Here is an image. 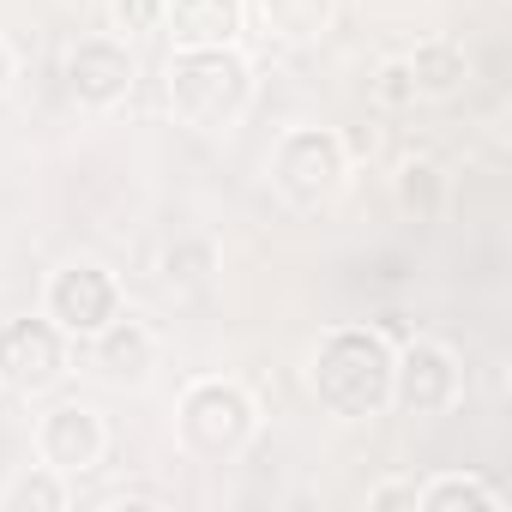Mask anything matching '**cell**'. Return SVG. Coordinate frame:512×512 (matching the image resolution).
Here are the masks:
<instances>
[{
    "label": "cell",
    "instance_id": "6da1fadb",
    "mask_svg": "<svg viewBox=\"0 0 512 512\" xmlns=\"http://www.w3.org/2000/svg\"><path fill=\"white\" fill-rule=\"evenodd\" d=\"M308 392L332 422H374L392 410V338L380 326H326L308 350Z\"/></svg>",
    "mask_w": 512,
    "mask_h": 512
},
{
    "label": "cell",
    "instance_id": "7a4b0ae2",
    "mask_svg": "<svg viewBox=\"0 0 512 512\" xmlns=\"http://www.w3.org/2000/svg\"><path fill=\"white\" fill-rule=\"evenodd\" d=\"M163 103L193 133H229L253 103V61L241 55V43L175 49L163 67Z\"/></svg>",
    "mask_w": 512,
    "mask_h": 512
},
{
    "label": "cell",
    "instance_id": "3957f363",
    "mask_svg": "<svg viewBox=\"0 0 512 512\" xmlns=\"http://www.w3.org/2000/svg\"><path fill=\"white\" fill-rule=\"evenodd\" d=\"M169 428H175V446L193 464H235L253 446V434H260V404L229 374H199V380L181 386Z\"/></svg>",
    "mask_w": 512,
    "mask_h": 512
},
{
    "label": "cell",
    "instance_id": "277c9868",
    "mask_svg": "<svg viewBox=\"0 0 512 512\" xmlns=\"http://www.w3.org/2000/svg\"><path fill=\"white\" fill-rule=\"evenodd\" d=\"M266 175H272V193L290 211L314 217V211L338 205V193L350 181V145L332 127H284L278 145H272Z\"/></svg>",
    "mask_w": 512,
    "mask_h": 512
},
{
    "label": "cell",
    "instance_id": "5b68a950",
    "mask_svg": "<svg viewBox=\"0 0 512 512\" xmlns=\"http://www.w3.org/2000/svg\"><path fill=\"white\" fill-rule=\"evenodd\" d=\"M73 374V338L49 314H13L0 320V392L13 398H49Z\"/></svg>",
    "mask_w": 512,
    "mask_h": 512
},
{
    "label": "cell",
    "instance_id": "8992f818",
    "mask_svg": "<svg viewBox=\"0 0 512 512\" xmlns=\"http://www.w3.org/2000/svg\"><path fill=\"white\" fill-rule=\"evenodd\" d=\"M121 308H127V290H121V278H115L103 260H67V266H55L49 284H43V314H49L73 344H85L91 332H103Z\"/></svg>",
    "mask_w": 512,
    "mask_h": 512
},
{
    "label": "cell",
    "instance_id": "52a82bcc",
    "mask_svg": "<svg viewBox=\"0 0 512 512\" xmlns=\"http://www.w3.org/2000/svg\"><path fill=\"white\" fill-rule=\"evenodd\" d=\"M464 398V362L452 344L440 338H410L404 350H392V404L416 422H434L446 410H458Z\"/></svg>",
    "mask_w": 512,
    "mask_h": 512
},
{
    "label": "cell",
    "instance_id": "ba28073f",
    "mask_svg": "<svg viewBox=\"0 0 512 512\" xmlns=\"http://www.w3.org/2000/svg\"><path fill=\"white\" fill-rule=\"evenodd\" d=\"M139 85V55L133 43H121L115 31H91L67 49V97L85 109V115H109L133 97Z\"/></svg>",
    "mask_w": 512,
    "mask_h": 512
},
{
    "label": "cell",
    "instance_id": "9c48e42d",
    "mask_svg": "<svg viewBox=\"0 0 512 512\" xmlns=\"http://www.w3.org/2000/svg\"><path fill=\"white\" fill-rule=\"evenodd\" d=\"M31 446H37V458H43L49 470H61L67 482H79V476H91V470L103 464V452H109V422H103L91 404L67 398V404H49V410L37 416Z\"/></svg>",
    "mask_w": 512,
    "mask_h": 512
},
{
    "label": "cell",
    "instance_id": "30bf717a",
    "mask_svg": "<svg viewBox=\"0 0 512 512\" xmlns=\"http://www.w3.org/2000/svg\"><path fill=\"white\" fill-rule=\"evenodd\" d=\"M85 356H91V374L103 380V386H121V392H139L151 374H157V356H163V344H157V332L145 326V320H133L127 308L103 326V332H91L85 338Z\"/></svg>",
    "mask_w": 512,
    "mask_h": 512
},
{
    "label": "cell",
    "instance_id": "8fae6325",
    "mask_svg": "<svg viewBox=\"0 0 512 512\" xmlns=\"http://www.w3.org/2000/svg\"><path fill=\"white\" fill-rule=\"evenodd\" d=\"M247 0H163V37L175 49H223L241 43Z\"/></svg>",
    "mask_w": 512,
    "mask_h": 512
},
{
    "label": "cell",
    "instance_id": "7c38bea8",
    "mask_svg": "<svg viewBox=\"0 0 512 512\" xmlns=\"http://www.w3.org/2000/svg\"><path fill=\"white\" fill-rule=\"evenodd\" d=\"M410 79H416V103H452L470 85V49L458 37H422L404 55Z\"/></svg>",
    "mask_w": 512,
    "mask_h": 512
},
{
    "label": "cell",
    "instance_id": "4fadbf2b",
    "mask_svg": "<svg viewBox=\"0 0 512 512\" xmlns=\"http://www.w3.org/2000/svg\"><path fill=\"white\" fill-rule=\"evenodd\" d=\"M217 272H223V253H217V241L205 229H187L157 253V278H163L169 296H199Z\"/></svg>",
    "mask_w": 512,
    "mask_h": 512
},
{
    "label": "cell",
    "instance_id": "5bb4252c",
    "mask_svg": "<svg viewBox=\"0 0 512 512\" xmlns=\"http://www.w3.org/2000/svg\"><path fill=\"white\" fill-rule=\"evenodd\" d=\"M506 494L476 470H434L416 482V512H500Z\"/></svg>",
    "mask_w": 512,
    "mask_h": 512
},
{
    "label": "cell",
    "instance_id": "9a60e30c",
    "mask_svg": "<svg viewBox=\"0 0 512 512\" xmlns=\"http://www.w3.org/2000/svg\"><path fill=\"white\" fill-rule=\"evenodd\" d=\"M392 199H398L404 217L434 223V217L446 211V169H440L434 157H404L398 175H392Z\"/></svg>",
    "mask_w": 512,
    "mask_h": 512
},
{
    "label": "cell",
    "instance_id": "2e32d148",
    "mask_svg": "<svg viewBox=\"0 0 512 512\" xmlns=\"http://www.w3.org/2000/svg\"><path fill=\"white\" fill-rule=\"evenodd\" d=\"M73 506V482L61 470H49L43 458L25 464L7 488H0V512H67Z\"/></svg>",
    "mask_w": 512,
    "mask_h": 512
},
{
    "label": "cell",
    "instance_id": "e0dca14e",
    "mask_svg": "<svg viewBox=\"0 0 512 512\" xmlns=\"http://www.w3.org/2000/svg\"><path fill=\"white\" fill-rule=\"evenodd\" d=\"M278 43H320L332 31V0H253Z\"/></svg>",
    "mask_w": 512,
    "mask_h": 512
},
{
    "label": "cell",
    "instance_id": "ac0fdd59",
    "mask_svg": "<svg viewBox=\"0 0 512 512\" xmlns=\"http://www.w3.org/2000/svg\"><path fill=\"white\" fill-rule=\"evenodd\" d=\"M109 31L121 43H145L163 31V0H109Z\"/></svg>",
    "mask_w": 512,
    "mask_h": 512
},
{
    "label": "cell",
    "instance_id": "d6986e66",
    "mask_svg": "<svg viewBox=\"0 0 512 512\" xmlns=\"http://www.w3.org/2000/svg\"><path fill=\"white\" fill-rule=\"evenodd\" d=\"M374 103L380 109H416V79H410L404 55H386L374 67Z\"/></svg>",
    "mask_w": 512,
    "mask_h": 512
},
{
    "label": "cell",
    "instance_id": "ffe728a7",
    "mask_svg": "<svg viewBox=\"0 0 512 512\" xmlns=\"http://www.w3.org/2000/svg\"><path fill=\"white\" fill-rule=\"evenodd\" d=\"M91 506H97V512H115V506H139V512H157V506H163V494H157V488H145V482H115V488H103Z\"/></svg>",
    "mask_w": 512,
    "mask_h": 512
},
{
    "label": "cell",
    "instance_id": "44dd1931",
    "mask_svg": "<svg viewBox=\"0 0 512 512\" xmlns=\"http://www.w3.org/2000/svg\"><path fill=\"white\" fill-rule=\"evenodd\" d=\"M368 506H374V512H386V506H410V512H416V482H410V476H386V482L368 488Z\"/></svg>",
    "mask_w": 512,
    "mask_h": 512
},
{
    "label": "cell",
    "instance_id": "7402d4cb",
    "mask_svg": "<svg viewBox=\"0 0 512 512\" xmlns=\"http://www.w3.org/2000/svg\"><path fill=\"white\" fill-rule=\"evenodd\" d=\"M13 73H19V61H13V43H7V37H0V91H7V85H13Z\"/></svg>",
    "mask_w": 512,
    "mask_h": 512
}]
</instances>
